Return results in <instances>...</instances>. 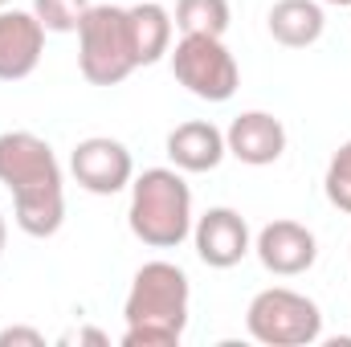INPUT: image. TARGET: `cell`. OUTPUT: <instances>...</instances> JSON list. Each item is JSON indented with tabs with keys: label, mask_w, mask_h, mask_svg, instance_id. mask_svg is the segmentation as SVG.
Returning a JSON list of instances; mask_svg holds the SVG:
<instances>
[{
	"label": "cell",
	"mask_w": 351,
	"mask_h": 347,
	"mask_svg": "<svg viewBox=\"0 0 351 347\" xmlns=\"http://www.w3.org/2000/svg\"><path fill=\"white\" fill-rule=\"evenodd\" d=\"M0 184L12 192V217L29 237H53L66 221L62 164L33 131L0 135Z\"/></svg>",
	"instance_id": "cell-1"
},
{
	"label": "cell",
	"mask_w": 351,
	"mask_h": 347,
	"mask_svg": "<svg viewBox=\"0 0 351 347\" xmlns=\"http://www.w3.org/2000/svg\"><path fill=\"white\" fill-rule=\"evenodd\" d=\"M188 302H192V286L180 265L172 261L139 265L123 307L127 315L123 347H176L188 327Z\"/></svg>",
	"instance_id": "cell-2"
},
{
	"label": "cell",
	"mask_w": 351,
	"mask_h": 347,
	"mask_svg": "<svg viewBox=\"0 0 351 347\" xmlns=\"http://www.w3.org/2000/svg\"><path fill=\"white\" fill-rule=\"evenodd\" d=\"M131 233L152 250H176L192 237V188L180 168H147L131 180Z\"/></svg>",
	"instance_id": "cell-3"
},
{
	"label": "cell",
	"mask_w": 351,
	"mask_h": 347,
	"mask_svg": "<svg viewBox=\"0 0 351 347\" xmlns=\"http://www.w3.org/2000/svg\"><path fill=\"white\" fill-rule=\"evenodd\" d=\"M78 70L90 86H119L131 70H139L127 37V8L90 4L78 25Z\"/></svg>",
	"instance_id": "cell-4"
},
{
	"label": "cell",
	"mask_w": 351,
	"mask_h": 347,
	"mask_svg": "<svg viewBox=\"0 0 351 347\" xmlns=\"http://www.w3.org/2000/svg\"><path fill=\"white\" fill-rule=\"evenodd\" d=\"M245 327L265 347H306L323 335V311L315 298L298 290L269 286L262 294H254L245 311Z\"/></svg>",
	"instance_id": "cell-5"
},
{
	"label": "cell",
	"mask_w": 351,
	"mask_h": 347,
	"mask_svg": "<svg viewBox=\"0 0 351 347\" xmlns=\"http://www.w3.org/2000/svg\"><path fill=\"white\" fill-rule=\"evenodd\" d=\"M172 74L188 94H196L204 102H229L241 86L237 58L225 49V41L221 37H200V33H184L176 41Z\"/></svg>",
	"instance_id": "cell-6"
},
{
	"label": "cell",
	"mask_w": 351,
	"mask_h": 347,
	"mask_svg": "<svg viewBox=\"0 0 351 347\" xmlns=\"http://www.w3.org/2000/svg\"><path fill=\"white\" fill-rule=\"evenodd\" d=\"M70 172L74 180L94 192V196H114V192H123V188H131V180H135V160H131V152L119 143V139H110V135H90L82 139L74 152H70Z\"/></svg>",
	"instance_id": "cell-7"
},
{
	"label": "cell",
	"mask_w": 351,
	"mask_h": 347,
	"mask_svg": "<svg viewBox=\"0 0 351 347\" xmlns=\"http://www.w3.org/2000/svg\"><path fill=\"white\" fill-rule=\"evenodd\" d=\"M192 241H196V258L213 270H233L245 258L250 246V225L237 208H208L204 217L192 221Z\"/></svg>",
	"instance_id": "cell-8"
},
{
	"label": "cell",
	"mask_w": 351,
	"mask_h": 347,
	"mask_svg": "<svg viewBox=\"0 0 351 347\" xmlns=\"http://www.w3.org/2000/svg\"><path fill=\"white\" fill-rule=\"evenodd\" d=\"M254 250H258V261L269 274H278V278H298L319 258L315 233L306 225H298V221H269L258 233Z\"/></svg>",
	"instance_id": "cell-9"
},
{
	"label": "cell",
	"mask_w": 351,
	"mask_h": 347,
	"mask_svg": "<svg viewBox=\"0 0 351 347\" xmlns=\"http://www.w3.org/2000/svg\"><path fill=\"white\" fill-rule=\"evenodd\" d=\"M45 49V25L33 12L0 8V82H21L37 70Z\"/></svg>",
	"instance_id": "cell-10"
},
{
	"label": "cell",
	"mask_w": 351,
	"mask_h": 347,
	"mask_svg": "<svg viewBox=\"0 0 351 347\" xmlns=\"http://www.w3.org/2000/svg\"><path fill=\"white\" fill-rule=\"evenodd\" d=\"M225 147L233 160L250 164V168H265V164H278L282 152H286V127L282 119H274L269 110H245L229 123L225 131Z\"/></svg>",
	"instance_id": "cell-11"
},
{
	"label": "cell",
	"mask_w": 351,
	"mask_h": 347,
	"mask_svg": "<svg viewBox=\"0 0 351 347\" xmlns=\"http://www.w3.org/2000/svg\"><path fill=\"white\" fill-rule=\"evenodd\" d=\"M225 156H229L225 131H217L204 119L180 123L172 135H168V160H172L180 172H213Z\"/></svg>",
	"instance_id": "cell-12"
},
{
	"label": "cell",
	"mask_w": 351,
	"mask_h": 347,
	"mask_svg": "<svg viewBox=\"0 0 351 347\" xmlns=\"http://www.w3.org/2000/svg\"><path fill=\"white\" fill-rule=\"evenodd\" d=\"M172 12L156 0L131 4L127 8V37H131V53L135 66H156L164 53H172Z\"/></svg>",
	"instance_id": "cell-13"
},
{
	"label": "cell",
	"mask_w": 351,
	"mask_h": 347,
	"mask_svg": "<svg viewBox=\"0 0 351 347\" xmlns=\"http://www.w3.org/2000/svg\"><path fill=\"white\" fill-rule=\"evenodd\" d=\"M265 21H269V37L278 45H286V49L315 45L323 37V25H327L319 0H278Z\"/></svg>",
	"instance_id": "cell-14"
},
{
	"label": "cell",
	"mask_w": 351,
	"mask_h": 347,
	"mask_svg": "<svg viewBox=\"0 0 351 347\" xmlns=\"http://www.w3.org/2000/svg\"><path fill=\"white\" fill-rule=\"evenodd\" d=\"M176 29L200 37H225L229 0H176Z\"/></svg>",
	"instance_id": "cell-15"
},
{
	"label": "cell",
	"mask_w": 351,
	"mask_h": 347,
	"mask_svg": "<svg viewBox=\"0 0 351 347\" xmlns=\"http://www.w3.org/2000/svg\"><path fill=\"white\" fill-rule=\"evenodd\" d=\"M90 0H33V16L45 25V33H78Z\"/></svg>",
	"instance_id": "cell-16"
},
{
	"label": "cell",
	"mask_w": 351,
	"mask_h": 347,
	"mask_svg": "<svg viewBox=\"0 0 351 347\" xmlns=\"http://www.w3.org/2000/svg\"><path fill=\"white\" fill-rule=\"evenodd\" d=\"M323 188H327V200H331L339 213L351 217V139L331 156L327 176H323Z\"/></svg>",
	"instance_id": "cell-17"
},
{
	"label": "cell",
	"mask_w": 351,
	"mask_h": 347,
	"mask_svg": "<svg viewBox=\"0 0 351 347\" xmlns=\"http://www.w3.org/2000/svg\"><path fill=\"white\" fill-rule=\"evenodd\" d=\"M0 347H45V335L33 327H4L0 331Z\"/></svg>",
	"instance_id": "cell-18"
},
{
	"label": "cell",
	"mask_w": 351,
	"mask_h": 347,
	"mask_svg": "<svg viewBox=\"0 0 351 347\" xmlns=\"http://www.w3.org/2000/svg\"><path fill=\"white\" fill-rule=\"evenodd\" d=\"M78 344H106L102 331H78Z\"/></svg>",
	"instance_id": "cell-19"
},
{
	"label": "cell",
	"mask_w": 351,
	"mask_h": 347,
	"mask_svg": "<svg viewBox=\"0 0 351 347\" xmlns=\"http://www.w3.org/2000/svg\"><path fill=\"white\" fill-rule=\"evenodd\" d=\"M4 241H8V229H4V217H0V254H4Z\"/></svg>",
	"instance_id": "cell-20"
},
{
	"label": "cell",
	"mask_w": 351,
	"mask_h": 347,
	"mask_svg": "<svg viewBox=\"0 0 351 347\" xmlns=\"http://www.w3.org/2000/svg\"><path fill=\"white\" fill-rule=\"evenodd\" d=\"M323 4H339V8H348L351 0H323Z\"/></svg>",
	"instance_id": "cell-21"
},
{
	"label": "cell",
	"mask_w": 351,
	"mask_h": 347,
	"mask_svg": "<svg viewBox=\"0 0 351 347\" xmlns=\"http://www.w3.org/2000/svg\"><path fill=\"white\" fill-rule=\"evenodd\" d=\"M8 4H12V0H0V8H8Z\"/></svg>",
	"instance_id": "cell-22"
}]
</instances>
